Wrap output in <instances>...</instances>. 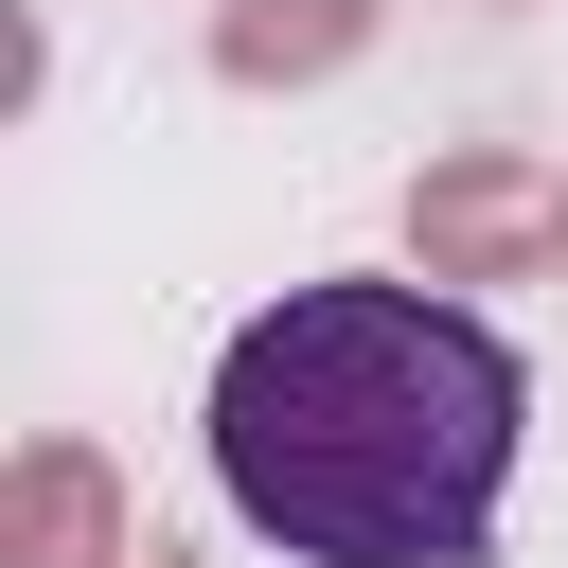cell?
<instances>
[{"label":"cell","mask_w":568,"mask_h":568,"mask_svg":"<svg viewBox=\"0 0 568 568\" xmlns=\"http://www.w3.org/2000/svg\"><path fill=\"white\" fill-rule=\"evenodd\" d=\"M532 373L408 266H320L213 355V497L284 568H479Z\"/></svg>","instance_id":"cell-1"},{"label":"cell","mask_w":568,"mask_h":568,"mask_svg":"<svg viewBox=\"0 0 568 568\" xmlns=\"http://www.w3.org/2000/svg\"><path fill=\"white\" fill-rule=\"evenodd\" d=\"M550 213H568V178L532 160V142H444L426 178H408V284H550Z\"/></svg>","instance_id":"cell-2"},{"label":"cell","mask_w":568,"mask_h":568,"mask_svg":"<svg viewBox=\"0 0 568 568\" xmlns=\"http://www.w3.org/2000/svg\"><path fill=\"white\" fill-rule=\"evenodd\" d=\"M160 532L124 515V462L89 444V426H36L18 462H0V568H142Z\"/></svg>","instance_id":"cell-3"},{"label":"cell","mask_w":568,"mask_h":568,"mask_svg":"<svg viewBox=\"0 0 568 568\" xmlns=\"http://www.w3.org/2000/svg\"><path fill=\"white\" fill-rule=\"evenodd\" d=\"M390 0H213V89H337Z\"/></svg>","instance_id":"cell-4"},{"label":"cell","mask_w":568,"mask_h":568,"mask_svg":"<svg viewBox=\"0 0 568 568\" xmlns=\"http://www.w3.org/2000/svg\"><path fill=\"white\" fill-rule=\"evenodd\" d=\"M550 284H568V213H550Z\"/></svg>","instance_id":"cell-5"},{"label":"cell","mask_w":568,"mask_h":568,"mask_svg":"<svg viewBox=\"0 0 568 568\" xmlns=\"http://www.w3.org/2000/svg\"><path fill=\"white\" fill-rule=\"evenodd\" d=\"M142 568H195V550H178V532H160V550H142Z\"/></svg>","instance_id":"cell-6"}]
</instances>
